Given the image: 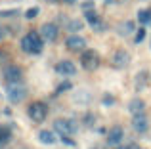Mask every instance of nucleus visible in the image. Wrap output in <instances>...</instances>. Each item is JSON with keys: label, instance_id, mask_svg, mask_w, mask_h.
Here are the masks:
<instances>
[{"label": "nucleus", "instance_id": "1", "mask_svg": "<svg viewBox=\"0 0 151 149\" xmlns=\"http://www.w3.org/2000/svg\"><path fill=\"white\" fill-rule=\"evenodd\" d=\"M42 46H44V38L38 33H35V31L27 33L25 37L21 38V50L25 54H40Z\"/></svg>", "mask_w": 151, "mask_h": 149}, {"label": "nucleus", "instance_id": "2", "mask_svg": "<svg viewBox=\"0 0 151 149\" xmlns=\"http://www.w3.org/2000/svg\"><path fill=\"white\" fill-rule=\"evenodd\" d=\"M78 124L75 122L73 119H58L54 120V132L59 136H73L77 134Z\"/></svg>", "mask_w": 151, "mask_h": 149}, {"label": "nucleus", "instance_id": "3", "mask_svg": "<svg viewBox=\"0 0 151 149\" xmlns=\"http://www.w3.org/2000/svg\"><path fill=\"white\" fill-rule=\"evenodd\" d=\"M27 115H29V119L33 120V122H44L46 117H48V107H46V103H42V101H35V103L29 105Z\"/></svg>", "mask_w": 151, "mask_h": 149}, {"label": "nucleus", "instance_id": "4", "mask_svg": "<svg viewBox=\"0 0 151 149\" xmlns=\"http://www.w3.org/2000/svg\"><path fill=\"white\" fill-rule=\"evenodd\" d=\"M6 96L12 103H21L27 97V88L23 84H19V82H10L6 88Z\"/></svg>", "mask_w": 151, "mask_h": 149}, {"label": "nucleus", "instance_id": "5", "mask_svg": "<svg viewBox=\"0 0 151 149\" xmlns=\"http://www.w3.org/2000/svg\"><path fill=\"white\" fill-rule=\"evenodd\" d=\"M81 65L86 71H96L100 67V54L96 50H84L81 54Z\"/></svg>", "mask_w": 151, "mask_h": 149}, {"label": "nucleus", "instance_id": "6", "mask_svg": "<svg viewBox=\"0 0 151 149\" xmlns=\"http://www.w3.org/2000/svg\"><path fill=\"white\" fill-rule=\"evenodd\" d=\"M2 74H4V78H6L8 82H19L21 77H23V71H21V67H17V65H6Z\"/></svg>", "mask_w": 151, "mask_h": 149}, {"label": "nucleus", "instance_id": "7", "mask_svg": "<svg viewBox=\"0 0 151 149\" xmlns=\"http://www.w3.org/2000/svg\"><path fill=\"white\" fill-rule=\"evenodd\" d=\"M65 44H67V48L73 50V52H84V48H86V40L82 37H78V34H71L65 40Z\"/></svg>", "mask_w": 151, "mask_h": 149}, {"label": "nucleus", "instance_id": "8", "mask_svg": "<svg viewBox=\"0 0 151 149\" xmlns=\"http://www.w3.org/2000/svg\"><path fill=\"white\" fill-rule=\"evenodd\" d=\"M122 138H124V130H122V126H113L109 128V132H107V143L109 145H119V143L122 142Z\"/></svg>", "mask_w": 151, "mask_h": 149}, {"label": "nucleus", "instance_id": "9", "mask_svg": "<svg viewBox=\"0 0 151 149\" xmlns=\"http://www.w3.org/2000/svg\"><path fill=\"white\" fill-rule=\"evenodd\" d=\"M113 67H117V69H122V67H126V65L130 63V54L126 52V50H117V52L113 54Z\"/></svg>", "mask_w": 151, "mask_h": 149}, {"label": "nucleus", "instance_id": "10", "mask_svg": "<svg viewBox=\"0 0 151 149\" xmlns=\"http://www.w3.org/2000/svg\"><path fill=\"white\" fill-rule=\"evenodd\" d=\"M40 34H42L44 40L54 42L55 38H58V34H59V29H58V25H54V23H44L42 29H40Z\"/></svg>", "mask_w": 151, "mask_h": 149}, {"label": "nucleus", "instance_id": "11", "mask_svg": "<svg viewBox=\"0 0 151 149\" xmlns=\"http://www.w3.org/2000/svg\"><path fill=\"white\" fill-rule=\"evenodd\" d=\"M147 126H149V120H147V117H145L144 113H140V115H134V119H132V128L138 132V134H144V132L147 130Z\"/></svg>", "mask_w": 151, "mask_h": 149}, {"label": "nucleus", "instance_id": "12", "mask_svg": "<svg viewBox=\"0 0 151 149\" xmlns=\"http://www.w3.org/2000/svg\"><path fill=\"white\" fill-rule=\"evenodd\" d=\"M55 71L59 74H63V77H73V74L77 73V67H75V63H71V61H59V63L55 65Z\"/></svg>", "mask_w": 151, "mask_h": 149}, {"label": "nucleus", "instance_id": "13", "mask_svg": "<svg viewBox=\"0 0 151 149\" xmlns=\"http://www.w3.org/2000/svg\"><path fill=\"white\" fill-rule=\"evenodd\" d=\"M84 17H86V21H88L96 31H103V23L100 21V17H98L96 8H94V10H86L84 11Z\"/></svg>", "mask_w": 151, "mask_h": 149}, {"label": "nucleus", "instance_id": "14", "mask_svg": "<svg viewBox=\"0 0 151 149\" xmlns=\"http://www.w3.org/2000/svg\"><path fill=\"white\" fill-rule=\"evenodd\" d=\"M145 109V101L140 100V97H134V100H130L128 103V111L132 113V115H140V113H144Z\"/></svg>", "mask_w": 151, "mask_h": 149}, {"label": "nucleus", "instance_id": "15", "mask_svg": "<svg viewBox=\"0 0 151 149\" xmlns=\"http://www.w3.org/2000/svg\"><path fill=\"white\" fill-rule=\"evenodd\" d=\"M38 140H40L42 143H46V145H54L55 143V136H54V132H50V130H42L40 134H38Z\"/></svg>", "mask_w": 151, "mask_h": 149}, {"label": "nucleus", "instance_id": "16", "mask_svg": "<svg viewBox=\"0 0 151 149\" xmlns=\"http://www.w3.org/2000/svg\"><path fill=\"white\" fill-rule=\"evenodd\" d=\"M119 29H121L119 33H121V34H124V37H126V34H132L134 31H136V23H134V21H130V19H128V21L121 23V27H119Z\"/></svg>", "mask_w": 151, "mask_h": 149}, {"label": "nucleus", "instance_id": "17", "mask_svg": "<svg viewBox=\"0 0 151 149\" xmlns=\"http://www.w3.org/2000/svg\"><path fill=\"white\" fill-rule=\"evenodd\" d=\"M10 138H12L10 128H8V126H0V145L6 143V142H10Z\"/></svg>", "mask_w": 151, "mask_h": 149}, {"label": "nucleus", "instance_id": "18", "mask_svg": "<svg viewBox=\"0 0 151 149\" xmlns=\"http://www.w3.org/2000/svg\"><path fill=\"white\" fill-rule=\"evenodd\" d=\"M138 21L140 23H149L151 21V10H140L138 11Z\"/></svg>", "mask_w": 151, "mask_h": 149}, {"label": "nucleus", "instance_id": "19", "mask_svg": "<svg viewBox=\"0 0 151 149\" xmlns=\"http://www.w3.org/2000/svg\"><path fill=\"white\" fill-rule=\"evenodd\" d=\"M81 29H82V21H81V19H71V21H69V31L78 33Z\"/></svg>", "mask_w": 151, "mask_h": 149}, {"label": "nucleus", "instance_id": "20", "mask_svg": "<svg viewBox=\"0 0 151 149\" xmlns=\"http://www.w3.org/2000/svg\"><path fill=\"white\" fill-rule=\"evenodd\" d=\"M38 14H40V8H38V6H33V8H29V10L25 11V17L27 19H35Z\"/></svg>", "mask_w": 151, "mask_h": 149}, {"label": "nucleus", "instance_id": "21", "mask_svg": "<svg viewBox=\"0 0 151 149\" xmlns=\"http://www.w3.org/2000/svg\"><path fill=\"white\" fill-rule=\"evenodd\" d=\"M71 88H73V84H71V82H69V80H63V82H61V84H59V86H58V92H59V94H61V92H67V90H71Z\"/></svg>", "mask_w": 151, "mask_h": 149}, {"label": "nucleus", "instance_id": "22", "mask_svg": "<svg viewBox=\"0 0 151 149\" xmlns=\"http://www.w3.org/2000/svg\"><path fill=\"white\" fill-rule=\"evenodd\" d=\"M113 103H115L113 96H103V105H105V107H113Z\"/></svg>", "mask_w": 151, "mask_h": 149}, {"label": "nucleus", "instance_id": "23", "mask_svg": "<svg viewBox=\"0 0 151 149\" xmlns=\"http://www.w3.org/2000/svg\"><path fill=\"white\" fill-rule=\"evenodd\" d=\"M144 38H145V29H140V31L136 33V38H134V40H136V44H140Z\"/></svg>", "mask_w": 151, "mask_h": 149}, {"label": "nucleus", "instance_id": "24", "mask_svg": "<svg viewBox=\"0 0 151 149\" xmlns=\"http://www.w3.org/2000/svg\"><path fill=\"white\" fill-rule=\"evenodd\" d=\"M15 14H19L17 10H4V11H0V17H10V15H15Z\"/></svg>", "mask_w": 151, "mask_h": 149}, {"label": "nucleus", "instance_id": "25", "mask_svg": "<svg viewBox=\"0 0 151 149\" xmlns=\"http://www.w3.org/2000/svg\"><path fill=\"white\" fill-rule=\"evenodd\" d=\"M82 10H94V2L92 0H86V2H82Z\"/></svg>", "mask_w": 151, "mask_h": 149}, {"label": "nucleus", "instance_id": "26", "mask_svg": "<svg viewBox=\"0 0 151 149\" xmlns=\"http://www.w3.org/2000/svg\"><path fill=\"white\" fill-rule=\"evenodd\" d=\"M59 2H65V4H75L77 0H59Z\"/></svg>", "mask_w": 151, "mask_h": 149}, {"label": "nucleus", "instance_id": "27", "mask_svg": "<svg viewBox=\"0 0 151 149\" xmlns=\"http://www.w3.org/2000/svg\"><path fill=\"white\" fill-rule=\"evenodd\" d=\"M2 38H4V29L0 27V40H2Z\"/></svg>", "mask_w": 151, "mask_h": 149}, {"label": "nucleus", "instance_id": "28", "mask_svg": "<svg viewBox=\"0 0 151 149\" xmlns=\"http://www.w3.org/2000/svg\"><path fill=\"white\" fill-rule=\"evenodd\" d=\"M103 2H105V4H115L117 0H103Z\"/></svg>", "mask_w": 151, "mask_h": 149}, {"label": "nucleus", "instance_id": "29", "mask_svg": "<svg viewBox=\"0 0 151 149\" xmlns=\"http://www.w3.org/2000/svg\"><path fill=\"white\" fill-rule=\"evenodd\" d=\"M130 149H142L140 145H130Z\"/></svg>", "mask_w": 151, "mask_h": 149}, {"label": "nucleus", "instance_id": "30", "mask_svg": "<svg viewBox=\"0 0 151 149\" xmlns=\"http://www.w3.org/2000/svg\"><path fill=\"white\" fill-rule=\"evenodd\" d=\"M117 2H128V0H117Z\"/></svg>", "mask_w": 151, "mask_h": 149}, {"label": "nucleus", "instance_id": "31", "mask_svg": "<svg viewBox=\"0 0 151 149\" xmlns=\"http://www.w3.org/2000/svg\"><path fill=\"white\" fill-rule=\"evenodd\" d=\"M121 149H130V147H121Z\"/></svg>", "mask_w": 151, "mask_h": 149}, {"label": "nucleus", "instance_id": "32", "mask_svg": "<svg viewBox=\"0 0 151 149\" xmlns=\"http://www.w3.org/2000/svg\"><path fill=\"white\" fill-rule=\"evenodd\" d=\"M50 2H58V0H50Z\"/></svg>", "mask_w": 151, "mask_h": 149}]
</instances>
